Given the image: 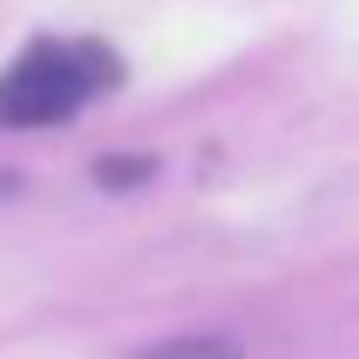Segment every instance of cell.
<instances>
[{
  "label": "cell",
  "instance_id": "1",
  "mask_svg": "<svg viewBox=\"0 0 359 359\" xmlns=\"http://www.w3.org/2000/svg\"><path fill=\"white\" fill-rule=\"evenodd\" d=\"M114 78H120V60L102 42H36L25 60L0 72V126L36 132L54 120H72Z\"/></svg>",
  "mask_w": 359,
  "mask_h": 359
},
{
  "label": "cell",
  "instance_id": "2",
  "mask_svg": "<svg viewBox=\"0 0 359 359\" xmlns=\"http://www.w3.org/2000/svg\"><path fill=\"white\" fill-rule=\"evenodd\" d=\"M138 359H240V347L222 341V335H174V341L144 347Z\"/></svg>",
  "mask_w": 359,
  "mask_h": 359
}]
</instances>
